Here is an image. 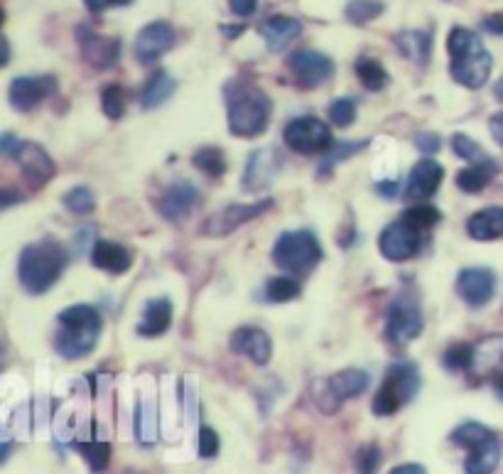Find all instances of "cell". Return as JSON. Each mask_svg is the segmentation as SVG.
Returning a JSON list of instances; mask_svg holds the SVG:
<instances>
[{
	"mask_svg": "<svg viewBox=\"0 0 503 474\" xmlns=\"http://www.w3.org/2000/svg\"><path fill=\"white\" fill-rule=\"evenodd\" d=\"M170 322H173V302L167 298H155V300H148V305L142 310L138 334L141 337H158V334L167 332Z\"/></svg>",
	"mask_w": 503,
	"mask_h": 474,
	"instance_id": "4316f807",
	"label": "cell"
},
{
	"mask_svg": "<svg viewBox=\"0 0 503 474\" xmlns=\"http://www.w3.org/2000/svg\"><path fill=\"white\" fill-rule=\"evenodd\" d=\"M77 40H79L81 57L94 69H110L113 64L119 62L121 42L116 37H106V35L89 30L87 25H79L77 27Z\"/></svg>",
	"mask_w": 503,
	"mask_h": 474,
	"instance_id": "4fadbf2b",
	"label": "cell"
},
{
	"mask_svg": "<svg viewBox=\"0 0 503 474\" xmlns=\"http://www.w3.org/2000/svg\"><path fill=\"white\" fill-rule=\"evenodd\" d=\"M378 190L383 192L385 197H393L395 192H398V182H388V184H381V187H378Z\"/></svg>",
	"mask_w": 503,
	"mask_h": 474,
	"instance_id": "11a10c76",
	"label": "cell"
},
{
	"mask_svg": "<svg viewBox=\"0 0 503 474\" xmlns=\"http://www.w3.org/2000/svg\"><path fill=\"white\" fill-rule=\"evenodd\" d=\"M17 163H20V170H23L25 180L30 182L35 190H37V187H45L57 173L55 163H52V158L47 155V151L40 148L37 142H23V148L17 153Z\"/></svg>",
	"mask_w": 503,
	"mask_h": 474,
	"instance_id": "ffe728a7",
	"label": "cell"
},
{
	"mask_svg": "<svg viewBox=\"0 0 503 474\" xmlns=\"http://www.w3.org/2000/svg\"><path fill=\"white\" fill-rule=\"evenodd\" d=\"M466 234L474 241H494L503 237V206H487L472 214L466 222Z\"/></svg>",
	"mask_w": 503,
	"mask_h": 474,
	"instance_id": "83f0119b",
	"label": "cell"
},
{
	"mask_svg": "<svg viewBox=\"0 0 503 474\" xmlns=\"http://www.w3.org/2000/svg\"><path fill=\"white\" fill-rule=\"evenodd\" d=\"M445 369L449 372H469L472 366V344H455L445 352Z\"/></svg>",
	"mask_w": 503,
	"mask_h": 474,
	"instance_id": "b9f144b4",
	"label": "cell"
},
{
	"mask_svg": "<svg viewBox=\"0 0 503 474\" xmlns=\"http://www.w3.org/2000/svg\"><path fill=\"white\" fill-rule=\"evenodd\" d=\"M126 474H138V472H126Z\"/></svg>",
	"mask_w": 503,
	"mask_h": 474,
	"instance_id": "91938a15",
	"label": "cell"
},
{
	"mask_svg": "<svg viewBox=\"0 0 503 474\" xmlns=\"http://www.w3.org/2000/svg\"><path fill=\"white\" fill-rule=\"evenodd\" d=\"M174 40H177L174 27L170 23H165V20L145 25V27L138 32V37H135V57H138V62H158L160 57L167 55V52L173 49Z\"/></svg>",
	"mask_w": 503,
	"mask_h": 474,
	"instance_id": "5bb4252c",
	"label": "cell"
},
{
	"mask_svg": "<svg viewBox=\"0 0 503 474\" xmlns=\"http://www.w3.org/2000/svg\"><path fill=\"white\" fill-rule=\"evenodd\" d=\"M263 293L267 302H290L299 295V283L295 278H270Z\"/></svg>",
	"mask_w": 503,
	"mask_h": 474,
	"instance_id": "8d00e7d4",
	"label": "cell"
},
{
	"mask_svg": "<svg viewBox=\"0 0 503 474\" xmlns=\"http://www.w3.org/2000/svg\"><path fill=\"white\" fill-rule=\"evenodd\" d=\"M494 430L487 427L484 423H477V420H469V423H462V426H456L449 435V440L456 445V448H464V450H469L474 443H479L484 440L487 435H491Z\"/></svg>",
	"mask_w": 503,
	"mask_h": 474,
	"instance_id": "e575fe53",
	"label": "cell"
},
{
	"mask_svg": "<svg viewBox=\"0 0 503 474\" xmlns=\"http://www.w3.org/2000/svg\"><path fill=\"white\" fill-rule=\"evenodd\" d=\"M442 180H445V167L433 158L420 160L408 174V184H405V199L408 202H424L430 199L435 192L440 190Z\"/></svg>",
	"mask_w": 503,
	"mask_h": 474,
	"instance_id": "e0dca14e",
	"label": "cell"
},
{
	"mask_svg": "<svg viewBox=\"0 0 503 474\" xmlns=\"http://www.w3.org/2000/svg\"><path fill=\"white\" fill-rule=\"evenodd\" d=\"M388 474H427L423 465H417V462H405V465L393 467Z\"/></svg>",
	"mask_w": 503,
	"mask_h": 474,
	"instance_id": "db71d44e",
	"label": "cell"
},
{
	"mask_svg": "<svg viewBox=\"0 0 503 474\" xmlns=\"http://www.w3.org/2000/svg\"><path fill=\"white\" fill-rule=\"evenodd\" d=\"M273 261L288 273L302 276L322 261V246L312 231H285L273 246Z\"/></svg>",
	"mask_w": 503,
	"mask_h": 474,
	"instance_id": "8992f818",
	"label": "cell"
},
{
	"mask_svg": "<svg viewBox=\"0 0 503 474\" xmlns=\"http://www.w3.org/2000/svg\"><path fill=\"white\" fill-rule=\"evenodd\" d=\"M64 206L69 209L71 214H77V216H84V214H91L96 209V199L94 192L89 190V187H74L64 195Z\"/></svg>",
	"mask_w": 503,
	"mask_h": 474,
	"instance_id": "f35d334b",
	"label": "cell"
},
{
	"mask_svg": "<svg viewBox=\"0 0 503 474\" xmlns=\"http://www.w3.org/2000/svg\"><path fill=\"white\" fill-rule=\"evenodd\" d=\"M8 57H10V52H8V40H3V64H8Z\"/></svg>",
	"mask_w": 503,
	"mask_h": 474,
	"instance_id": "680465c9",
	"label": "cell"
},
{
	"mask_svg": "<svg viewBox=\"0 0 503 474\" xmlns=\"http://www.w3.org/2000/svg\"><path fill=\"white\" fill-rule=\"evenodd\" d=\"M447 52L452 57L449 71L464 89H481L491 77L494 57L488 55L477 32L466 27H452L447 37Z\"/></svg>",
	"mask_w": 503,
	"mask_h": 474,
	"instance_id": "7a4b0ae2",
	"label": "cell"
},
{
	"mask_svg": "<svg viewBox=\"0 0 503 474\" xmlns=\"http://www.w3.org/2000/svg\"><path fill=\"white\" fill-rule=\"evenodd\" d=\"M415 145H417V151H423L427 153V155H433V153L440 151V135L437 133H430V131H424V133H417L415 135Z\"/></svg>",
	"mask_w": 503,
	"mask_h": 474,
	"instance_id": "7dc6e473",
	"label": "cell"
},
{
	"mask_svg": "<svg viewBox=\"0 0 503 474\" xmlns=\"http://www.w3.org/2000/svg\"><path fill=\"white\" fill-rule=\"evenodd\" d=\"M283 138L288 148L299 155H315V153H327L331 148V131L327 123H322L315 116H299L292 119L283 131Z\"/></svg>",
	"mask_w": 503,
	"mask_h": 474,
	"instance_id": "9c48e42d",
	"label": "cell"
},
{
	"mask_svg": "<svg viewBox=\"0 0 503 474\" xmlns=\"http://www.w3.org/2000/svg\"><path fill=\"white\" fill-rule=\"evenodd\" d=\"M20 148H23V141H17L13 133H5L0 138V153H3L5 158H17Z\"/></svg>",
	"mask_w": 503,
	"mask_h": 474,
	"instance_id": "c3c4849f",
	"label": "cell"
},
{
	"mask_svg": "<svg viewBox=\"0 0 503 474\" xmlns=\"http://www.w3.org/2000/svg\"><path fill=\"white\" fill-rule=\"evenodd\" d=\"M366 142L369 141H334L331 142V148L327 151V155L322 158V163H320V174H327L334 170V165L337 163H341L344 158H351V155H356V153H362L363 148H366Z\"/></svg>",
	"mask_w": 503,
	"mask_h": 474,
	"instance_id": "836d02e7",
	"label": "cell"
},
{
	"mask_svg": "<svg viewBox=\"0 0 503 474\" xmlns=\"http://www.w3.org/2000/svg\"><path fill=\"white\" fill-rule=\"evenodd\" d=\"M87 3V8L91 13H101L106 8H113V5H131L133 0H84Z\"/></svg>",
	"mask_w": 503,
	"mask_h": 474,
	"instance_id": "f907efd6",
	"label": "cell"
},
{
	"mask_svg": "<svg viewBox=\"0 0 503 474\" xmlns=\"http://www.w3.org/2000/svg\"><path fill=\"white\" fill-rule=\"evenodd\" d=\"M356 119V101L354 99H337V101H331L330 106V121L334 126L346 128L351 121Z\"/></svg>",
	"mask_w": 503,
	"mask_h": 474,
	"instance_id": "f6af8a7d",
	"label": "cell"
},
{
	"mask_svg": "<svg viewBox=\"0 0 503 474\" xmlns=\"http://www.w3.org/2000/svg\"><path fill=\"white\" fill-rule=\"evenodd\" d=\"M57 94V79L52 74H45V77H17L10 84L8 99L13 103L16 111H32L37 109L42 101H47L49 96Z\"/></svg>",
	"mask_w": 503,
	"mask_h": 474,
	"instance_id": "7c38bea8",
	"label": "cell"
},
{
	"mask_svg": "<svg viewBox=\"0 0 503 474\" xmlns=\"http://www.w3.org/2000/svg\"><path fill=\"white\" fill-rule=\"evenodd\" d=\"M466 452H469L464 459V472L466 474H494L501 465V443H498L496 433L474 443Z\"/></svg>",
	"mask_w": 503,
	"mask_h": 474,
	"instance_id": "603a6c76",
	"label": "cell"
},
{
	"mask_svg": "<svg viewBox=\"0 0 503 474\" xmlns=\"http://www.w3.org/2000/svg\"><path fill=\"white\" fill-rule=\"evenodd\" d=\"M481 27L491 35H503V13H494L481 20Z\"/></svg>",
	"mask_w": 503,
	"mask_h": 474,
	"instance_id": "816d5d0a",
	"label": "cell"
},
{
	"mask_svg": "<svg viewBox=\"0 0 503 474\" xmlns=\"http://www.w3.org/2000/svg\"><path fill=\"white\" fill-rule=\"evenodd\" d=\"M174 87H177V81H174L165 69H158L155 74H150L141 91L142 109H148L150 111V109H155L160 103H165L167 99L174 94Z\"/></svg>",
	"mask_w": 503,
	"mask_h": 474,
	"instance_id": "1f68e13d",
	"label": "cell"
},
{
	"mask_svg": "<svg viewBox=\"0 0 503 474\" xmlns=\"http://www.w3.org/2000/svg\"><path fill=\"white\" fill-rule=\"evenodd\" d=\"M199 199H202V195H199V190L192 182H174V184L167 187L165 195L160 197L158 212L165 216L167 222H182L199 205Z\"/></svg>",
	"mask_w": 503,
	"mask_h": 474,
	"instance_id": "ac0fdd59",
	"label": "cell"
},
{
	"mask_svg": "<svg viewBox=\"0 0 503 474\" xmlns=\"http://www.w3.org/2000/svg\"><path fill=\"white\" fill-rule=\"evenodd\" d=\"M192 163L209 177H221L226 173V158H224V153L219 148H202V151L194 153Z\"/></svg>",
	"mask_w": 503,
	"mask_h": 474,
	"instance_id": "d590c367",
	"label": "cell"
},
{
	"mask_svg": "<svg viewBox=\"0 0 503 474\" xmlns=\"http://www.w3.org/2000/svg\"><path fill=\"white\" fill-rule=\"evenodd\" d=\"M381 13H383V3H378V0H351L346 5V17L354 25H366Z\"/></svg>",
	"mask_w": 503,
	"mask_h": 474,
	"instance_id": "60d3db41",
	"label": "cell"
},
{
	"mask_svg": "<svg viewBox=\"0 0 503 474\" xmlns=\"http://www.w3.org/2000/svg\"><path fill=\"white\" fill-rule=\"evenodd\" d=\"M420 369L415 362H393L385 369V379L373 395L371 411L378 418H388L405 408L410 401H415L420 391Z\"/></svg>",
	"mask_w": 503,
	"mask_h": 474,
	"instance_id": "5b68a950",
	"label": "cell"
},
{
	"mask_svg": "<svg viewBox=\"0 0 503 474\" xmlns=\"http://www.w3.org/2000/svg\"><path fill=\"white\" fill-rule=\"evenodd\" d=\"M494 94H496V99H501V101H503V77H501V79H498V81H496Z\"/></svg>",
	"mask_w": 503,
	"mask_h": 474,
	"instance_id": "6f0895ef",
	"label": "cell"
},
{
	"mask_svg": "<svg viewBox=\"0 0 503 474\" xmlns=\"http://www.w3.org/2000/svg\"><path fill=\"white\" fill-rule=\"evenodd\" d=\"M288 67H290L299 89L322 87L324 81L334 74V62L322 52H315V49H298L288 59Z\"/></svg>",
	"mask_w": 503,
	"mask_h": 474,
	"instance_id": "8fae6325",
	"label": "cell"
},
{
	"mask_svg": "<svg viewBox=\"0 0 503 474\" xmlns=\"http://www.w3.org/2000/svg\"><path fill=\"white\" fill-rule=\"evenodd\" d=\"M197 450H199V458H204V459H214L216 455H219L221 440H219V433H216L212 426L199 427Z\"/></svg>",
	"mask_w": 503,
	"mask_h": 474,
	"instance_id": "bcb514c9",
	"label": "cell"
},
{
	"mask_svg": "<svg viewBox=\"0 0 503 474\" xmlns=\"http://www.w3.org/2000/svg\"><path fill=\"white\" fill-rule=\"evenodd\" d=\"M494 391H496V395H498V401H503V374L494 379Z\"/></svg>",
	"mask_w": 503,
	"mask_h": 474,
	"instance_id": "9f6ffc18",
	"label": "cell"
},
{
	"mask_svg": "<svg viewBox=\"0 0 503 474\" xmlns=\"http://www.w3.org/2000/svg\"><path fill=\"white\" fill-rule=\"evenodd\" d=\"M74 448L79 450V455L84 458V462H87L91 472H106V467H109L110 462V445L96 435L94 423H89V430H81V433L74 437Z\"/></svg>",
	"mask_w": 503,
	"mask_h": 474,
	"instance_id": "d4e9b609",
	"label": "cell"
},
{
	"mask_svg": "<svg viewBox=\"0 0 503 474\" xmlns=\"http://www.w3.org/2000/svg\"><path fill=\"white\" fill-rule=\"evenodd\" d=\"M452 151H455L462 160H469V163H477V160L487 158L484 151H481L479 142L472 141L469 135H464V133L452 135Z\"/></svg>",
	"mask_w": 503,
	"mask_h": 474,
	"instance_id": "ee69618b",
	"label": "cell"
},
{
	"mask_svg": "<svg viewBox=\"0 0 503 474\" xmlns=\"http://www.w3.org/2000/svg\"><path fill=\"white\" fill-rule=\"evenodd\" d=\"M91 263L96 269L106 270V273H113V276H123L133 266V258L131 253L123 248L116 241H106V238H99L91 248Z\"/></svg>",
	"mask_w": 503,
	"mask_h": 474,
	"instance_id": "484cf974",
	"label": "cell"
},
{
	"mask_svg": "<svg viewBox=\"0 0 503 474\" xmlns=\"http://www.w3.org/2000/svg\"><path fill=\"white\" fill-rule=\"evenodd\" d=\"M456 293L472 308H484L496 293V273L488 269H464L456 276Z\"/></svg>",
	"mask_w": 503,
	"mask_h": 474,
	"instance_id": "2e32d148",
	"label": "cell"
},
{
	"mask_svg": "<svg viewBox=\"0 0 503 474\" xmlns=\"http://www.w3.org/2000/svg\"><path fill=\"white\" fill-rule=\"evenodd\" d=\"M101 109L110 121H119L126 111V91L119 84H110L101 91Z\"/></svg>",
	"mask_w": 503,
	"mask_h": 474,
	"instance_id": "ab89813d",
	"label": "cell"
},
{
	"mask_svg": "<svg viewBox=\"0 0 503 474\" xmlns=\"http://www.w3.org/2000/svg\"><path fill=\"white\" fill-rule=\"evenodd\" d=\"M403 216H405V219H410V222L415 224V226H420L423 231L433 229L435 224L442 219V214L430 205H413L408 212L403 214Z\"/></svg>",
	"mask_w": 503,
	"mask_h": 474,
	"instance_id": "7bdbcfd3",
	"label": "cell"
},
{
	"mask_svg": "<svg viewBox=\"0 0 503 474\" xmlns=\"http://www.w3.org/2000/svg\"><path fill=\"white\" fill-rule=\"evenodd\" d=\"M369 388V374L362 369H344L334 374L317 388V404L324 413H337L339 406L351 398H359Z\"/></svg>",
	"mask_w": 503,
	"mask_h": 474,
	"instance_id": "ba28073f",
	"label": "cell"
},
{
	"mask_svg": "<svg viewBox=\"0 0 503 474\" xmlns=\"http://www.w3.org/2000/svg\"><path fill=\"white\" fill-rule=\"evenodd\" d=\"M420 332H423V310L417 295L410 288H403L385 310V337L391 344L405 347L408 342L420 337Z\"/></svg>",
	"mask_w": 503,
	"mask_h": 474,
	"instance_id": "52a82bcc",
	"label": "cell"
},
{
	"mask_svg": "<svg viewBox=\"0 0 503 474\" xmlns=\"http://www.w3.org/2000/svg\"><path fill=\"white\" fill-rule=\"evenodd\" d=\"M354 71L359 81H362L363 87L369 89V91H381V89L388 87V71L383 69V64L378 62V59H371V57H362V59H356Z\"/></svg>",
	"mask_w": 503,
	"mask_h": 474,
	"instance_id": "d6a6232c",
	"label": "cell"
},
{
	"mask_svg": "<svg viewBox=\"0 0 503 474\" xmlns=\"http://www.w3.org/2000/svg\"><path fill=\"white\" fill-rule=\"evenodd\" d=\"M135 440L145 448L158 443V406L150 398H138L133 413Z\"/></svg>",
	"mask_w": 503,
	"mask_h": 474,
	"instance_id": "f546056e",
	"label": "cell"
},
{
	"mask_svg": "<svg viewBox=\"0 0 503 474\" xmlns=\"http://www.w3.org/2000/svg\"><path fill=\"white\" fill-rule=\"evenodd\" d=\"M231 352L248 356L258 366H266L273 356V342L260 327H238L231 334Z\"/></svg>",
	"mask_w": 503,
	"mask_h": 474,
	"instance_id": "7402d4cb",
	"label": "cell"
},
{
	"mask_svg": "<svg viewBox=\"0 0 503 474\" xmlns=\"http://www.w3.org/2000/svg\"><path fill=\"white\" fill-rule=\"evenodd\" d=\"M57 322H59V332L55 337V349L59 352V356L84 359L94 352L103 330L99 310L91 305H71L59 312Z\"/></svg>",
	"mask_w": 503,
	"mask_h": 474,
	"instance_id": "3957f363",
	"label": "cell"
},
{
	"mask_svg": "<svg viewBox=\"0 0 503 474\" xmlns=\"http://www.w3.org/2000/svg\"><path fill=\"white\" fill-rule=\"evenodd\" d=\"M498 165L494 158H481L472 163L469 167H464L456 173V187L466 195H479L481 190H487V184L496 177Z\"/></svg>",
	"mask_w": 503,
	"mask_h": 474,
	"instance_id": "f1b7e54d",
	"label": "cell"
},
{
	"mask_svg": "<svg viewBox=\"0 0 503 474\" xmlns=\"http://www.w3.org/2000/svg\"><path fill=\"white\" fill-rule=\"evenodd\" d=\"M424 231L420 226L401 216L395 219L393 224H388L383 231H381V238H378V248L383 253L388 261H408L413 258L417 251H420V244H423Z\"/></svg>",
	"mask_w": 503,
	"mask_h": 474,
	"instance_id": "30bf717a",
	"label": "cell"
},
{
	"mask_svg": "<svg viewBox=\"0 0 503 474\" xmlns=\"http://www.w3.org/2000/svg\"><path fill=\"white\" fill-rule=\"evenodd\" d=\"M273 206V199H263V202H256V205H228L226 209H221L219 214H214L212 219L204 224V234L209 237H226L238 226H244L246 222H251L260 214H266L267 209Z\"/></svg>",
	"mask_w": 503,
	"mask_h": 474,
	"instance_id": "9a60e30c",
	"label": "cell"
},
{
	"mask_svg": "<svg viewBox=\"0 0 503 474\" xmlns=\"http://www.w3.org/2000/svg\"><path fill=\"white\" fill-rule=\"evenodd\" d=\"M280 153L273 148H260V151L248 155L244 173V190L246 192H260L270 187V182L276 180L278 170H280Z\"/></svg>",
	"mask_w": 503,
	"mask_h": 474,
	"instance_id": "d6986e66",
	"label": "cell"
},
{
	"mask_svg": "<svg viewBox=\"0 0 503 474\" xmlns=\"http://www.w3.org/2000/svg\"><path fill=\"white\" fill-rule=\"evenodd\" d=\"M488 131H491V138L503 148V111L494 113V116L488 119Z\"/></svg>",
	"mask_w": 503,
	"mask_h": 474,
	"instance_id": "f5cc1de1",
	"label": "cell"
},
{
	"mask_svg": "<svg viewBox=\"0 0 503 474\" xmlns=\"http://www.w3.org/2000/svg\"><path fill=\"white\" fill-rule=\"evenodd\" d=\"M228 109V131L238 138H256L270 121V99L260 87L248 79L228 81L224 89Z\"/></svg>",
	"mask_w": 503,
	"mask_h": 474,
	"instance_id": "6da1fadb",
	"label": "cell"
},
{
	"mask_svg": "<svg viewBox=\"0 0 503 474\" xmlns=\"http://www.w3.org/2000/svg\"><path fill=\"white\" fill-rule=\"evenodd\" d=\"M67 269V251L52 238L25 246L17 261V278L30 295L47 293Z\"/></svg>",
	"mask_w": 503,
	"mask_h": 474,
	"instance_id": "277c9868",
	"label": "cell"
},
{
	"mask_svg": "<svg viewBox=\"0 0 503 474\" xmlns=\"http://www.w3.org/2000/svg\"><path fill=\"white\" fill-rule=\"evenodd\" d=\"M395 45L403 55L413 59L415 64H427L433 55V35L423 30H405L395 35Z\"/></svg>",
	"mask_w": 503,
	"mask_h": 474,
	"instance_id": "4dcf8cb0",
	"label": "cell"
},
{
	"mask_svg": "<svg viewBox=\"0 0 503 474\" xmlns=\"http://www.w3.org/2000/svg\"><path fill=\"white\" fill-rule=\"evenodd\" d=\"M228 8H231V13H236L238 17H248L258 8V0H228Z\"/></svg>",
	"mask_w": 503,
	"mask_h": 474,
	"instance_id": "681fc988",
	"label": "cell"
},
{
	"mask_svg": "<svg viewBox=\"0 0 503 474\" xmlns=\"http://www.w3.org/2000/svg\"><path fill=\"white\" fill-rule=\"evenodd\" d=\"M469 374L474 376H501L503 374V334L484 337L472 344V366Z\"/></svg>",
	"mask_w": 503,
	"mask_h": 474,
	"instance_id": "44dd1931",
	"label": "cell"
},
{
	"mask_svg": "<svg viewBox=\"0 0 503 474\" xmlns=\"http://www.w3.org/2000/svg\"><path fill=\"white\" fill-rule=\"evenodd\" d=\"M260 35H263L270 52H283L302 35V23L295 17L273 16L260 25Z\"/></svg>",
	"mask_w": 503,
	"mask_h": 474,
	"instance_id": "cb8c5ba5",
	"label": "cell"
},
{
	"mask_svg": "<svg viewBox=\"0 0 503 474\" xmlns=\"http://www.w3.org/2000/svg\"><path fill=\"white\" fill-rule=\"evenodd\" d=\"M381 462H383V452H381V448L376 443L362 445L354 455L356 474H378Z\"/></svg>",
	"mask_w": 503,
	"mask_h": 474,
	"instance_id": "74e56055",
	"label": "cell"
}]
</instances>
